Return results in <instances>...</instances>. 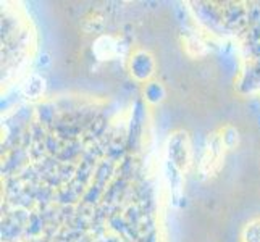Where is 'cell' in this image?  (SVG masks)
<instances>
[{
    "instance_id": "cell-1",
    "label": "cell",
    "mask_w": 260,
    "mask_h": 242,
    "mask_svg": "<svg viewBox=\"0 0 260 242\" xmlns=\"http://www.w3.org/2000/svg\"><path fill=\"white\" fill-rule=\"evenodd\" d=\"M225 139L218 134H212L207 137L204 146V152L199 161V175L202 178H209L220 169L223 163V155H225Z\"/></svg>"
},
{
    "instance_id": "cell-2",
    "label": "cell",
    "mask_w": 260,
    "mask_h": 242,
    "mask_svg": "<svg viewBox=\"0 0 260 242\" xmlns=\"http://www.w3.org/2000/svg\"><path fill=\"white\" fill-rule=\"evenodd\" d=\"M168 157L170 163L173 168H178L179 171L186 169L191 161V147L189 141H187L186 134H175L170 137V146H168Z\"/></svg>"
},
{
    "instance_id": "cell-3",
    "label": "cell",
    "mask_w": 260,
    "mask_h": 242,
    "mask_svg": "<svg viewBox=\"0 0 260 242\" xmlns=\"http://www.w3.org/2000/svg\"><path fill=\"white\" fill-rule=\"evenodd\" d=\"M94 53L97 55V58H101V60H110L118 53L116 42L112 38L97 39V42L94 44Z\"/></svg>"
},
{
    "instance_id": "cell-4",
    "label": "cell",
    "mask_w": 260,
    "mask_h": 242,
    "mask_svg": "<svg viewBox=\"0 0 260 242\" xmlns=\"http://www.w3.org/2000/svg\"><path fill=\"white\" fill-rule=\"evenodd\" d=\"M243 242H260V220H252L244 226Z\"/></svg>"
},
{
    "instance_id": "cell-5",
    "label": "cell",
    "mask_w": 260,
    "mask_h": 242,
    "mask_svg": "<svg viewBox=\"0 0 260 242\" xmlns=\"http://www.w3.org/2000/svg\"><path fill=\"white\" fill-rule=\"evenodd\" d=\"M44 91V81L39 78H32L28 81V84H24V94L28 97H38Z\"/></svg>"
}]
</instances>
